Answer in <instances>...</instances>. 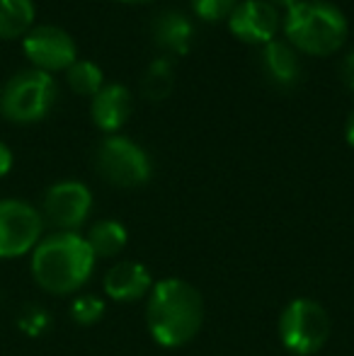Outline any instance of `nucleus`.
Returning <instances> with one entry per match:
<instances>
[{
  "instance_id": "1",
  "label": "nucleus",
  "mask_w": 354,
  "mask_h": 356,
  "mask_svg": "<svg viewBox=\"0 0 354 356\" xmlns=\"http://www.w3.org/2000/svg\"><path fill=\"white\" fill-rule=\"evenodd\" d=\"M204 325V298L189 282L168 277L146 298V330L166 349L189 344Z\"/></svg>"
},
{
  "instance_id": "2",
  "label": "nucleus",
  "mask_w": 354,
  "mask_h": 356,
  "mask_svg": "<svg viewBox=\"0 0 354 356\" xmlns=\"http://www.w3.org/2000/svg\"><path fill=\"white\" fill-rule=\"evenodd\" d=\"M97 257L90 250L86 235L56 233L39 240L32 250V277L42 291L51 296H71L83 289L95 272Z\"/></svg>"
},
{
  "instance_id": "3",
  "label": "nucleus",
  "mask_w": 354,
  "mask_h": 356,
  "mask_svg": "<svg viewBox=\"0 0 354 356\" xmlns=\"http://www.w3.org/2000/svg\"><path fill=\"white\" fill-rule=\"evenodd\" d=\"M282 32L298 54L328 58L345 47L350 22L330 0H301L284 13Z\"/></svg>"
},
{
  "instance_id": "4",
  "label": "nucleus",
  "mask_w": 354,
  "mask_h": 356,
  "mask_svg": "<svg viewBox=\"0 0 354 356\" xmlns=\"http://www.w3.org/2000/svg\"><path fill=\"white\" fill-rule=\"evenodd\" d=\"M58 88L54 75L24 68L8 78L0 90V114L10 124H37L56 104Z\"/></svg>"
},
{
  "instance_id": "5",
  "label": "nucleus",
  "mask_w": 354,
  "mask_h": 356,
  "mask_svg": "<svg viewBox=\"0 0 354 356\" xmlns=\"http://www.w3.org/2000/svg\"><path fill=\"white\" fill-rule=\"evenodd\" d=\"M279 342L293 356H313L330 337V315L318 300L293 298L279 315Z\"/></svg>"
},
{
  "instance_id": "6",
  "label": "nucleus",
  "mask_w": 354,
  "mask_h": 356,
  "mask_svg": "<svg viewBox=\"0 0 354 356\" xmlns=\"http://www.w3.org/2000/svg\"><path fill=\"white\" fill-rule=\"evenodd\" d=\"M95 168L99 177L107 179L112 187L136 189L148 184L153 175L151 155L143 150V145L127 136L112 134L95 150Z\"/></svg>"
},
{
  "instance_id": "7",
  "label": "nucleus",
  "mask_w": 354,
  "mask_h": 356,
  "mask_svg": "<svg viewBox=\"0 0 354 356\" xmlns=\"http://www.w3.org/2000/svg\"><path fill=\"white\" fill-rule=\"evenodd\" d=\"M44 233V216L22 199H0V259L29 254Z\"/></svg>"
},
{
  "instance_id": "8",
  "label": "nucleus",
  "mask_w": 354,
  "mask_h": 356,
  "mask_svg": "<svg viewBox=\"0 0 354 356\" xmlns=\"http://www.w3.org/2000/svg\"><path fill=\"white\" fill-rule=\"evenodd\" d=\"M22 51L32 68L44 73H66L78 61L73 37L56 24H34L22 37Z\"/></svg>"
},
{
  "instance_id": "9",
  "label": "nucleus",
  "mask_w": 354,
  "mask_h": 356,
  "mask_svg": "<svg viewBox=\"0 0 354 356\" xmlns=\"http://www.w3.org/2000/svg\"><path fill=\"white\" fill-rule=\"evenodd\" d=\"M92 211V192L78 179H63L47 189L42 202L44 220L63 233H78Z\"/></svg>"
},
{
  "instance_id": "10",
  "label": "nucleus",
  "mask_w": 354,
  "mask_h": 356,
  "mask_svg": "<svg viewBox=\"0 0 354 356\" xmlns=\"http://www.w3.org/2000/svg\"><path fill=\"white\" fill-rule=\"evenodd\" d=\"M226 22L233 37L252 47H265L272 39H277V32L282 27L279 10L267 0H241Z\"/></svg>"
},
{
  "instance_id": "11",
  "label": "nucleus",
  "mask_w": 354,
  "mask_h": 356,
  "mask_svg": "<svg viewBox=\"0 0 354 356\" xmlns=\"http://www.w3.org/2000/svg\"><path fill=\"white\" fill-rule=\"evenodd\" d=\"M151 269L134 259H119L104 274V296L117 303H136V300L148 298L153 289Z\"/></svg>"
},
{
  "instance_id": "12",
  "label": "nucleus",
  "mask_w": 354,
  "mask_h": 356,
  "mask_svg": "<svg viewBox=\"0 0 354 356\" xmlns=\"http://www.w3.org/2000/svg\"><path fill=\"white\" fill-rule=\"evenodd\" d=\"M134 109V99L127 85L122 83H104L95 97H90V117L92 124L104 131L107 136L117 134L129 122Z\"/></svg>"
},
{
  "instance_id": "13",
  "label": "nucleus",
  "mask_w": 354,
  "mask_h": 356,
  "mask_svg": "<svg viewBox=\"0 0 354 356\" xmlns=\"http://www.w3.org/2000/svg\"><path fill=\"white\" fill-rule=\"evenodd\" d=\"M260 66L269 78V83L277 85V88L289 90L301 80L298 51L291 47V44L282 42V39H272V42L262 47Z\"/></svg>"
},
{
  "instance_id": "14",
  "label": "nucleus",
  "mask_w": 354,
  "mask_h": 356,
  "mask_svg": "<svg viewBox=\"0 0 354 356\" xmlns=\"http://www.w3.org/2000/svg\"><path fill=\"white\" fill-rule=\"evenodd\" d=\"M151 34H153V42H156V47L161 49V51L184 56V54H189V47H192L194 27L187 15L179 13V10H163V13L153 19Z\"/></svg>"
},
{
  "instance_id": "15",
  "label": "nucleus",
  "mask_w": 354,
  "mask_h": 356,
  "mask_svg": "<svg viewBox=\"0 0 354 356\" xmlns=\"http://www.w3.org/2000/svg\"><path fill=\"white\" fill-rule=\"evenodd\" d=\"M86 240L95 257L109 259V257H117V254L127 248L129 233H127V228H124V223H119L117 218H102L90 225Z\"/></svg>"
},
{
  "instance_id": "16",
  "label": "nucleus",
  "mask_w": 354,
  "mask_h": 356,
  "mask_svg": "<svg viewBox=\"0 0 354 356\" xmlns=\"http://www.w3.org/2000/svg\"><path fill=\"white\" fill-rule=\"evenodd\" d=\"M34 17L32 0H0V42L22 39L34 27Z\"/></svg>"
},
{
  "instance_id": "17",
  "label": "nucleus",
  "mask_w": 354,
  "mask_h": 356,
  "mask_svg": "<svg viewBox=\"0 0 354 356\" xmlns=\"http://www.w3.org/2000/svg\"><path fill=\"white\" fill-rule=\"evenodd\" d=\"M172 88H175V68H172L170 58H153L141 78V95L151 102H161V99L170 97Z\"/></svg>"
},
{
  "instance_id": "18",
  "label": "nucleus",
  "mask_w": 354,
  "mask_h": 356,
  "mask_svg": "<svg viewBox=\"0 0 354 356\" xmlns=\"http://www.w3.org/2000/svg\"><path fill=\"white\" fill-rule=\"evenodd\" d=\"M66 83L81 97H95L104 85V73L97 63L92 61H81L78 58L71 68L66 71Z\"/></svg>"
},
{
  "instance_id": "19",
  "label": "nucleus",
  "mask_w": 354,
  "mask_h": 356,
  "mask_svg": "<svg viewBox=\"0 0 354 356\" xmlns=\"http://www.w3.org/2000/svg\"><path fill=\"white\" fill-rule=\"evenodd\" d=\"M102 315H104V300L95 293H83L71 303L73 323L83 325V327H90V325L99 323Z\"/></svg>"
},
{
  "instance_id": "20",
  "label": "nucleus",
  "mask_w": 354,
  "mask_h": 356,
  "mask_svg": "<svg viewBox=\"0 0 354 356\" xmlns=\"http://www.w3.org/2000/svg\"><path fill=\"white\" fill-rule=\"evenodd\" d=\"M241 3V0H189L192 5V13L197 15L204 22H221L228 19V15L233 13V8Z\"/></svg>"
},
{
  "instance_id": "21",
  "label": "nucleus",
  "mask_w": 354,
  "mask_h": 356,
  "mask_svg": "<svg viewBox=\"0 0 354 356\" xmlns=\"http://www.w3.org/2000/svg\"><path fill=\"white\" fill-rule=\"evenodd\" d=\"M17 325H19V330H24V332L29 334V337H39V334L49 327V318H47V313H44L42 308H37V305H29V308L19 315Z\"/></svg>"
},
{
  "instance_id": "22",
  "label": "nucleus",
  "mask_w": 354,
  "mask_h": 356,
  "mask_svg": "<svg viewBox=\"0 0 354 356\" xmlns=\"http://www.w3.org/2000/svg\"><path fill=\"white\" fill-rule=\"evenodd\" d=\"M13 163H15L13 150H10L3 141H0V179H3L5 175L10 172V170H13Z\"/></svg>"
},
{
  "instance_id": "23",
  "label": "nucleus",
  "mask_w": 354,
  "mask_h": 356,
  "mask_svg": "<svg viewBox=\"0 0 354 356\" xmlns=\"http://www.w3.org/2000/svg\"><path fill=\"white\" fill-rule=\"evenodd\" d=\"M342 75H345V83H347V88L354 92V49L350 54H347V58H345V63H342Z\"/></svg>"
},
{
  "instance_id": "24",
  "label": "nucleus",
  "mask_w": 354,
  "mask_h": 356,
  "mask_svg": "<svg viewBox=\"0 0 354 356\" xmlns=\"http://www.w3.org/2000/svg\"><path fill=\"white\" fill-rule=\"evenodd\" d=\"M345 141L350 148H354V109H352L350 117H347V124H345Z\"/></svg>"
},
{
  "instance_id": "25",
  "label": "nucleus",
  "mask_w": 354,
  "mask_h": 356,
  "mask_svg": "<svg viewBox=\"0 0 354 356\" xmlns=\"http://www.w3.org/2000/svg\"><path fill=\"white\" fill-rule=\"evenodd\" d=\"M267 3H272L277 10H284V13H287V10H291L293 5L301 3V0H267Z\"/></svg>"
},
{
  "instance_id": "26",
  "label": "nucleus",
  "mask_w": 354,
  "mask_h": 356,
  "mask_svg": "<svg viewBox=\"0 0 354 356\" xmlns=\"http://www.w3.org/2000/svg\"><path fill=\"white\" fill-rule=\"evenodd\" d=\"M117 3H124V5H146V3H153V0H117Z\"/></svg>"
}]
</instances>
